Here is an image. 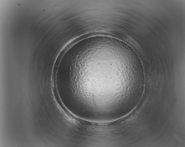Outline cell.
I'll return each instance as SVG.
<instances>
[{"instance_id":"6da1fadb","label":"cell","mask_w":185,"mask_h":147,"mask_svg":"<svg viewBox=\"0 0 185 147\" xmlns=\"http://www.w3.org/2000/svg\"><path fill=\"white\" fill-rule=\"evenodd\" d=\"M109 54L97 52L85 55L78 58L71 67L68 87L77 108L93 113L115 108L119 88L118 71L114 61L111 63L109 60Z\"/></svg>"}]
</instances>
